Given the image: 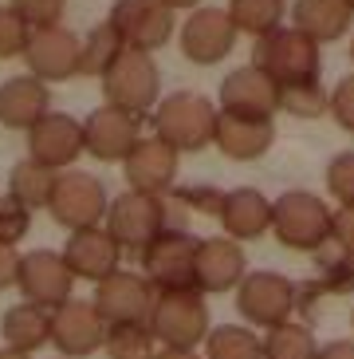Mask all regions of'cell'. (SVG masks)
Returning <instances> with one entry per match:
<instances>
[{
	"label": "cell",
	"mask_w": 354,
	"mask_h": 359,
	"mask_svg": "<svg viewBox=\"0 0 354 359\" xmlns=\"http://www.w3.org/2000/svg\"><path fill=\"white\" fill-rule=\"evenodd\" d=\"M252 64L260 67L280 91H292V87L319 83L323 55H319V43L295 32L292 24H280V28H271L268 36L252 43Z\"/></svg>",
	"instance_id": "cell-1"
},
{
	"label": "cell",
	"mask_w": 354,
	"mask_h": 359,
	"mask_svg": "<svg viewBox=\"0 0 354 359\" xmlns=\"http://www.w3.org/2000/svg\"><path fill=\"white\" fill-rule=\"evenodd\" d=\"M150 127H154V138H162L177 154L181 150H205L213 142L217 107L197 91H169L150 111Z\"/></svg>",
	"instance_id": "cell-2"
},
{
	"label": "cell",
	"mask_w": 354,
	"mask_h": 359,
	"mask_svg": "<svg viewBox=\"0 0 354 359\" xmlns=\"http://www.w3.org/2000/svg\"><path fill=\"white\" fill-rule=\"evenodd\" d=\"M331 205L311 190H288L271 201V233L283 249L315 253L331 241Z\"/></svg>",
	"instance_id": "cell-3"
},
{
	"label": "cell",
	"mask_w": 354,
	"mask_h": 359,
	"mask_svg": "<svg viewBox=\"0 0 354 359\" xmlns=\"http://www.w3.org/2000/svg\"><path fill=\"white\" fill-rule=\"evenodd\" d=\"M150 336L157 348H177V351H197L208 336V304L205 296L193 292H162L154 296L150 308Z\"/></svg>",
	"instance_id": "cell-4"
},
{
	"label": "cell",
	"mask_w": 354,
	"mask_h": 359,
	"mask_svg": "<svg viewBox=\"0 0 354 359\" xmlns=\"http://www.w3.org/2000/svg\"><path fill=\"white\" fill-rule=\"evenodd\" d=\"M103 229L111 233V241L122 249V253H138L154 241L157 233L169 229V205L166 198H154V194H138L126 190L118 198L106 201V217Z\"/></svg>",
	"instance_id": "cell-5"
},
{
	"label": "cell",
	"mask_w": 354,
	"mask_h": 359,
	"mask_svg": "<svg viewBox=\"0 0 354 359\" xmlns=\"http://www.w3.org/2000/svg\"><path fill=\"white\" fill-rule=\"evenodd\" d=\"M103 95H106V107H118L126 115L146 118L162 99V72H157L154 55L122 52L103 75Z\"/></svg>",
	"instance_id": "cell-6"
},
{
	"label": "cell",
	"mask_w": 354,
	"mask_h": 359,
	"mask_svg": "<svg viewBox=\"0 0 354 359\" xmlns=\"http://www.w3.org/2000/svg\"><path fill=\"white\" fill-rule=\"evenodd\" d=\"M48 213L67 233L94 229L106 217V186L87 170H59L48 198Z\"/></svg>",
	"instance_id": "cell-7"
},
{
	"label": "cell",
	"mask_w": 354,
	"mask_h": 359,
	"mask_svg": "<svg viewBox=\"0 0 354 359\" xmlns=\"http://www.w3.org/2000/svg\"><path fill=\"white\" fill-rule=\"evenodd\" d=\"M193 261H197V237L185 229H166L142 249V276L157 296L162 292H193Z\"/></svg>",
	"instance_id": "cell-8"
},
{
	"label": "cell",
	"mask_w": 354,
	"mask_h": 359,
	"mask_svg": "<svg viewBox=\"0 0 354 359\" xmlns=\"http://www.w3.org/2000/svg\"><path fill=\"white\" fill-rule=\"evenodd\" d=\"M236 308L252 327L271 332V327L288 324L295 316V285L271 269L244 273V280L236 285Z\"/></svg>",
	"instance_id": "cell-9"
},
{
	"label": "cell",
	"mask_w": 354,
	"mask_h": 359,
	"mask_svg": "<svg viewBox=\"0 0 354 359\" xmlns=\"http://www.w3.org/2000/svg\"><path fill=\"white\" fill-rule=\"evenodd\" d=\"M106 24L118 32L126 52H157L174 36V12L162 0H115Z\"/></svg>",
	"instance_id": "cell-10"
},
{
	"label": "cell",
	"mask_w": 354,
	"mask_h": 359,
	"mask_svg": "<svg viewBox=\"0 0 354 359\" xmlns=\"http://www.w3.org/2000/svg\"><path fill=\"white\" fill-rule=\"evenodd\" d=\"M106 339V320L99 316V308L91 300H63L59 308H52V344L59 351V359H87L94 351H103Z\"/></svg>",
	"instance_id": "cell-11"
},
{
	"label": "cell",
	"mask_w": 354,
	"mask_h": 359,
	"mask_svg": "<svg viewBox=\"0 0 354 359\" xmlns=\"http://www.w3.org/2000/svg\"><path fill=\"white\" fill-rule=\"evenodd\" d=\"M154 296L157 292L150 288V280L142 273L118 269V273H111L106 280L94 285L91 304L99 308V316L106 320V327L111 324H146L150 308H154Z\"/></svg>",
	"instance_id": "cell-12"
},
{
	"label": "cell",
	"mask_w": 354,
	"mask_h": 359,
	"mask_svg": "<svg viewBox=\"0 0 354 359\" xmlns=\"http://www.w3.org/2000/svg\"><path fill=\"white\" fill-rule=\"evenodd\" d=\"M16 288L24 292L28 304L40 308H59L63 300H71L75 276L67 273L59 253L52 249H31V253H20V264H16Z\"/></svg>",
	"instance_id": "cell-13"
},
{
	"label": "cell",
	"mask_w": 354,
	"mask_h": 359,
	"mask_svg": "<svg viewBox=\"0 0 354 359\" xmlns=\"http://www.w3.org/2000/svg\"><path fill=\"white\" fill-rule=\"evenodd\" d=\"M142 138V115H126L118 107H94L83 118V154L99 162H122Z\"/></svg>",
	"instance_id": "cell-14"
},
{
	"label": "cell",
	"mask_w": 354,
	"mask_h": 359,
	"mask_svg": "<svg viewBox=\"0 0 354 359\" xmlns=\"http://www.w3.org/2000/svg\"><path fill=\"white\" fill-rule=\"evenodd\" d=\"M236 36L240 32L232 28L225 8H193L185 16V24H181V52H185L189 64L213 67L225 55H232Z\"/></svg>",
	"instance_id": "cell-15"
},
{
	"label": "cell",
	"mask_w": 354,
	"mask_h": 359,
	"mask_svg": "<svg viewBox=\"0 0 354 359\" xmlns=\"http://www.w3.org/2000/svg\"><path fill=\"white\" fill-rule=\"evenodd\" d=\"M24 64H28V75H36L40 83L71 79V75H79V36L71 28H63V24L28 32Z\"/></svg>",
	"instance_id": "cell-16"
},
{
	"label": "cell",
	"mask_w": 354,
	"mask_h": 359,
	"mask_svg": "<svg viewBox=\"0 0 354 359\" xmlns=\"http://www.w3.org/2000/svg\"><path fill=\"white\" fill-rule=\"evenodd\" d=\"M276 111H280V87L271 83L256 64L232 67V72L220 79V115L271 118Z\"/></svg>",
	"instance_id": "cell-17"
},
{
	"label": "cell",
	"mask_w": 354,
	"mask_h": 359,
	"mask_svg": "<svg viewBox=\"0 0 354 359\" xmlns=\"http://www.w3.org/2000/svg\"><path fill=\"white\" fill-rule=\"evenodd\" d=\"M83 154V123L63 111H48V115L28 130V158L40 162L48 170H71L75 158Z\"/></svg>",
	"instance_id": "cell-18"
},
{
	"label": "cell",
	"mask_w": 354,
	"mask_h": 359,
	"mask_svg": "<svg viewBox=\"0 0 354 359\" xmlns=\"http://www.w3.org/2000/svg\"><path fill=\"white\" fill-rule=\"evenodd\" d=\"M248 273V261H244V249L229 237H205L197 241V261H193V285L201 296H220L232 292V288L244 280Z\"/></svg>",
	"instance_id": "cell-19"
},
{
	"label": "cell",
	"mask_w": 354,
	"mask_h": 359,
	"mask_svg": "<svg viewBox=\"0 0 354 359\" xmlns=\"http://www.w3.org/2000/svg\"><path fill=\"white\" fill-rule=\"evenodd\" d=\"M122 174L130 182V190L138 194H154V198H166L177 182V150H169L162 138L142 135L138 147L122 158Z\"/></svg>",
	"instance_id": "cell-20"
},
{
	"label": "cell",
	"mask_w": 354,
	"mask_h": 359,
	"mask_svg": "<svg viewBox=\"0 0 354 359\" xmlns=\"http://www.w3.org/2000/svg\"><path fill=\"white\" fill-rule=\"evenodd\" d=\"M59 257H63V264H67V273H71L75 280H91V285H99V280H106L111 273H118L122 249L111 241V233H106L103 225H94V229L71 233Z\"/></svg>",
	"instance_id": "cell-21"
},
{
	"label": "cell",
	"mask_w": 354,
	"mask_h": 359,
	"mask_svg": "<svg viewBox=\"0 0 354 359\" xmlns=\"http://www.w3.org/2000/svg\"><path fill=\"white\" fill-rule=\"evenodd\" d=\"M213 142L225 158L232 162H256L264 158L276 142V123L271 118H236L217 111V127H213Z\"/></svg>",
	"instance_id": "cell-22"
},
{
	"label": "cell",
	"mask_w": 354,
	"mask_h": 359,
	"mask_svg": "<svg viewBox=\"0 0 354 359\" xmlns=\"http://www.w3.org/2000/svg\"><path fill=\"white\" fill-rule=\"evenodd\" d=\"M220 229L229 241H256L271 229V201L264 198L260 190L252 186H240V190H229L225 201H220V213H217Z\"/></svg>",
	"instance_id": "cell-23"
},
{
	"label": "cell",
	"mask_w": 354,
	"mask_h": 359,
	"mask_svg": "<svg viewBox=\"0 0 354 359\" xmlns=\"http://www.w3.org/2000/svg\"><path fill=\"white\" fill-rule=\"evenodd\" d=\"M52 111V91L36 75H12L0 83V123L8 130H31Z\"/></svg>",
	"instance_id": "cell-24"
},
{
	"label": "cell",
	"mask_w": 354,
	"mask_h": 359,
	"mask_svg": "<svg viewBox=\"0 0 354 359\" xmlns=\"http://www.w3.org/2000/svg\"><path fill=\"white\" fill-rule=\"evenodd\" d=\"M354 12L346 0H295L292 4V28L303 32L311 43H334L351 28Z\"/></svg>",
	"instance_id": "cell-25"
},
{
	"label": "cell",
	"mask_w": 354,
	"mask_h": 359,
	"mask_svg": "<svg viewBox=\"0 0 354 359\" xmlns=\"http://www.w3.org/2000/svg\"><path fill=\"white\" fill-rule=\"evenodd\" d=\"M52 336V312L40 304H12L4 316H0V339H4V348L12 351H24V355H36V351L48 344Z\"/></svg>",
	"instance_id": "cell-26"
},
{
	"label": "cell",
	"mask_w": 354,
	"mask_h": 359,
	"mask_svg": "<svg viewBox=\"0 0 354 359\" xmlns=\"http://www.w3.org/2000/svg\"><path fill=\"white\" fill-rule=\"evenodd\" d=\"M205 359H264V339L248 324H220L208 327Z\"/></svg>",
	"instance_id": "cell-27"
},
{
	"label": "cell",
	"mask_w": 354,
	"mask_h": 359,
	"mask_svg": "<svg viewBox=\"0 0 354 359\" xmlns=\"http://www.w3.org/2000/svg\"><path fill=\"white\" fill-rule=\"evenodd\" d=\"M52 186H55V170L40 166V162H16L8 174V194L20 201L24 210H48V198H52Z\"/></svg>",
	"instance_id": "cell-28"
},
{
	"label": "cell",
	"mask_w": 354,
	"mask_h": 359,
	"mask_svg": "<svg viewBox=\"0 0 354 359\" xmlns=\"http://www.w3.org/2000/svg\"><path fill=\"white\" fill-rule=\"evenodd\" d=\"M122 40H118V32L111 28V24H94L91 32L79 40V75H91V79H103L106 67L115 64L118 55H122Z\"/></svg>",
	"instance_id": "cell-29"
},
{
	"label": "cell",
	"mask_w": 354,
	"mask_h": 359,
	"mask_svg": "<svg viewBox=\"0 0 354 359\" xmlns=\"http://www.w3.org/2000/svg\"><path fill=\"white\" fill-rule=\"evenodd\" d=\"M229 20L236 32H248V36H268L271 28H280L283 12H288V0H229Z\"/></svg>",
	"instance_id": "cell-30"
},
{
	"label": "cell",
	"mask_w": 354,
	"mask_h": 359,
	"mask_svg": "<svg viewBox=\"0 0 354 359\" xmlns=\"http://www.w3.org/2000/svg\"><path fill=\"white\" fill-rule=\"evenodd\" d=\"M319 355V344L303 324L288 320V324L271 327L264 336V359H315Z\"/></svg>",
	"instance_id": "cell-31"
},
{
	"label": "cell",
	"mask_w": 354,
	"mask_h": 359,
	"mask_svg": "<svg viewBox=\"0 0 354 359\" xmlns=\"http://www.w3.org/2000/svg\"><path fill=\"white\" fill-rule=\"evenodd\" d=\"M106 359H150L157 351L146 324H111L103 339Z\"/></svg>",
	"instance_id": "cell-32"
},
{
	"label": "cell",
	"mask_w": 354,
	"mask_h": 359,
	"mask_svg": "<svg viewBox=\"0 0 354 359\" xmlns=\"http://www.w3.org/2000/svg\"><path fill=\"white\" fill-rule=\"evenodd\" d=\"M327 194L339 201V210H354V150H343L327 162Z\"/></svg>",
	"instance_id": "cell-33"
},
{
	"label": "cell",
	"mask_w": 354,
	"mask_h": 359,
	"mask_svg": "<svg viewBox=\"0 0 354 359\" xmlns=\"http://www.w3.org/2000/svg\"><path fill=\"white\" fill-rule=\"evenodd\" d=\"M327 87L311 83V87H292V91H280V111L295 118H319L327 111Z\"/></svg>",
	"instance_id": "cell-34"
},
{
	"label": "cell",
	"mask_w": 354,
	"mask_h": 359,
	"mask_svg": "<svg viewBox=\"0 0 354 359\" xmlns=\"http://www.w3.org/2000/svg\"><path fill=\"white\" fill-rule=\"evenodd\" d=\"M8 8L20 16V24L28 32H40V28H55L63 20L67 0H12Z\"/></svg>",
	"instance_id": "cell-35"
},
{
	"label": "cell",
	"mask_w": 354,
	"mask_h": 359,
	"mask_svg": "<svg viewBox=\"0 0 354 359\" xmlns=\"http://www.w3.org/2000/svg\"><path fill=\"white\" fill-rule=\"evenodd\" d=\"M28 229H31V210H24L12 194H0V245L16 249V241H24Z\"/></svg>",
	"instance_id": "cell-36"
},
{
	"label": "cell",
	"mask_w": 354,
	"mask_h": 359,
	"mask_svg": "<svg viewBox=\"0 0 354 359\" xmlns=\"http://www.w3.org/2000/svg\"><path fill=\"white\" fill-rule=\"evenodd\" d=\"M24 43H28V28L20 24V16L8 4H0V60L24 55Z\"/></svg>",
	"instance_id": "cell-37"
},
{
	"label": "cell",
	"mask_w": 354,
	"mask_h": 359,
	"mask_svg": "<svg viewBox=\"0 0 354 359\" xmlns=\"http://www.w3.org/2000/svg\"><path fill=\"white\" fill-rule=\"evenodd\" d=\"M327 111H331V118L346 135H354V75H346V79L334 83L331 99H327Z\"/></svg>",
	"instance_id": "cell-38"
},
{
	"label": "cell",
	"mask_w": 354,
	"mask_h": 359,
	"mask_svg": "<svg viewBox=\"0 0 354 359\" xmlns=\"http://www.w3.org/2000/svg\"><path fill=\"white\" fill-rule=\"evenodd\" d=\"M331 241L339 245L346 257H354V210H334L331 213Z\"/></svg>",
	"instance_id": "cell-39"
},
{
	"label": "cell",
	"mask_w": 354,
	"mask_h": 359,
	"mask_svg": "<svg viewBox=\"0 0 354 359\" xmlns=\"http://www.w3.org/2000/svg\"><path fill=\"white\" fill-rule=\"evenodd\" d=\"M16 264H20V253L8 249V245H0V292L16 285Z\"/></svg>",
	"instance_id": "cell-40"
},
{
	"label": "cell",
	"mask_w": 354,
	"mask_h": 359,
	"mask_svg": "<svg viewBox=\"0 0 354 359\" xmlns=\"http://www.w3.org/2000/svg\"><path fill=\"white\" fill-rule=\"evenodd\" d=\"M315 359H354V339H331V344L319 348Z\"/></svg>",
	"instance_id": "cell-41"
},
{
	"label": "cell",
	"mask_w": 354,
	"mask_h": 359,
	"mask_svg": "<svg viewBox=\"0 0 354 359\" xmlns=\"http://www.w3.org/2000/svg\"><path fill=\"white\" fill-rule=\"evenodd\" d=\"M150 359H201L197 351H177V348H157Z\"/></svg>",
	"instance_id": "cell-42"
},
{
	"label": "cell",
	"mask_w": 354,
	"mask_h": 359,
	"mask_svg": "<svg viewBox=\"0 0 354 359\" xmlns=\"http://www.w3.org/2000/svg\"><path fill=\"white\" fill-rule=\"evenodd\" d=\"M162 4H166L169 12H177V8H189V12H193V8H201V0H162Z\"/></svg>",
	"instance_id": "cell-43"
},
{
	"label": "cell",
	"mask_w": 354,
	"mask_h": 359,
	"mask_svg": "<svg viewBox=\"0 0 354 359\" xmlns=\"http://www.w3.org/2000/svg\"><path fill=\"white\" fill-rule=\"evenodd\" d=\"M0 359H31V355H24V351H12V348H0Z\"/></svg>",
	"instance_id": "cell-44"
},
{
	"label": "cell",
	"mask_w": 354,
	"mask_h": 359,
	"mask_svg": "<svg viewBox=\"0 0 354 359\" xmlns=\"http://www.w3.org/2000/svg\"><path fill=\"white\" fill-rule=\"evenodd\" d=\"M351 60H354V40H351Z\"/></svg>",
	"instance_id": "cell-45"
},
{
	"label": "cell",
	"mask_w": 354,
	"mask_h": 359,
	"mask_svg": "<svg viewBox=\"0 0 354 359\" xmlns=\"http://www.w3.org/2000/svg\"><path fill=\"white\" fill-rule=\"evenodd\" d=\"M346 4H351V12H354V0H346Z\"/></svg>",
	"instance_id": "cell-46"
},
{
	"label": "cell",
	"mask_w": 354,
	"mask_h": 359,
	"mask_svg": "<svg viewBox=\"0 0 354 359\" xmlns=\"http://www.w3.org/2000/svg\"><path fill=\"white\" fill-rule=\"evenodd\" d=\"M351 324H354V312H351Z\"/></svg>",
	"instance_id": "cell-47"
}]
</instances>
